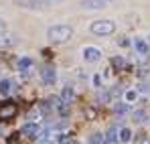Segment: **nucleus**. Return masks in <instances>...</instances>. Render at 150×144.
Segmentation results:
<instances>
[{
  "mask_svg": "<svg viewBox=\"0 0 150 144\" xmlns=\"http://www.w3.org/2000/svg\"><path fill=\"white\" fill-rule=\"evenodd\" d=\"M49 2H57V0H49Z\"/></svg>",
  "mask_w": 150,
  "mask_h": 144,
  "instance_id": "nucleus-23",
  "label": "nucleus"
},
{
  "mask_svg": "<svg viewBox=\"0 0 150 144\" xmlns=\"http://www.w3.org/2000/svg\"><path fill=\"white\" fill-rule=\"evenodd\" d=\"M10 89H12V81H10V79H2V81H0V94H2V96H8Z\"/></svg>",
  "mask_w": 150,
  "mask_h": 144,
  "instance_id": "nucleus-12",
  "label": "nucleus"
},
{
  "mask_svg": "<svg viewBox=\"0 0 150 144\" xmlns=\"http://www.w3.org/2000/svg\"><path fill=\"white\" fill-rule=\"evenodd\" d=\"M100 57H101L100 49H96V47H85L83 49V59H85L87 63H96Z\"/></svg>",
  "mask_w": 150,
  "mask_h": 144,
  "instance_id": "nucleus-3",
  "label": "nucleus"
},
{
  "mask_svg": "<svg viewBox=\"0 0 150 144\" xmlns=\"http://www.w3.org/2000/svg\"><path fill=\"white\" fill-rule=\"evenodd\" d=\"M108 4V0H83L81 2V6L85 8V10H100Z\"/></svg>",
  "mask_w": 150,
  "mask_h": 144,
  "instance_id": "nucleus-5",
  "label": "nucleus"
},
{
  "mask_svg": "<svg viewBox=\"0 0 150 144\" xmlns=\"http://www.w3.org/2000/svg\"><path fill=\"white\" fill-rule=\"evenodd\" d=\"M112 65H114L116 69H122V67H124V59H122V57H114V59H112Z\"/></svg>",
  "mask_w": 150,
  "mask_h": 144,
  "instance_id": "nucleus-16",
  "label": "nucleus"
},
{
  "mask_svg": "<svg viewBox=\"0 0 150 144\" xmlns=\"http://www.w3.org/2000/svg\"><path fill=\"white\" fill-rule=\"evenodd\" d=\"M47 37H49L51 43H55V45H63V43L71 41V37H73V28H71L69 24H55V26H51L49 31H47Z\"/></svg>",
  "mask_w": 150,
  "mask_h": 144,
  "instance_id": "nucleus-1",
  "label": "nucleus"
},
{
  "mask_svg": "<svg viewBox=\"0 0 150 144\" xmlns=\"http://www.w3.org/2000/svg\"><path fill=\"white\" fill-rule=\"evenodd\" d=\"M30 67H33V59L30 57H23L21 63H18V69L23 71V75H28L30 73Z\"/></svg>",
  "mask_w": 150,
  "mask_h": 144,
  "instance_id": "nucleus-10",
  "label": "nucleus"
},
{
  "mask_svg": "<svg viewBox=\"0 0 150 144\" xmlns=\"http://www.w3.org/2000/svg\"><path fill=\"white\" fill-rule=\"evenodd\" d=\"M105 138H108V142H110V144H116L118 140H120V138H118V130H116V128H110Z\"/></svg>",
  "mask_w": 150,
  "mask_h": 144,
  "instance_id": "nucleus-13",
  "label": "nucleus"
},
{
  "mask_svg": "<svg viewBox=\"0 0 150 144\" xmlns=\"http://www.w3.org/2000/svg\"><path fill=\"white\" fill-rule=\"evenodd\" d=\"M126 110H128V104H118V106H116V112H118V114H124Z\"/></svg>",
  "mask_w": 150,
  "mask_h": 144,
  "instance_id": "nucleus-18",
  "label": "nucleus"
},
{
  "mask_svg": "<svg viewBox=\"0 0 150 144\" xmlns=\"http://www.w3.org/2000/svg\"><path fill=\"white\" fill-rule=\"evenodd\" d=\"M16 2L25 8H43L45 4H49V0H16Z\"/></svg>",
  "mask_w": 150,
  "mask_h": 144,
  "instance_id": "nucleus-8",
  "label": "nucleus"
},
{
  "mask_svg": "<svg viewBox=\"0 0 150 144\" xmlns=\"http://www.w3.org/2000/svg\"><path fill=\"white\" fill-rule=\"evenodd\" d=\"M100 101H101V104L110 101V94H100Z\"/></svg>",
  "mask_w": 150,
  "mask_h": 144,
  "instance_id": "nucleus-19",
  "label": "nucleus"
},
{
  "mask_svg": "<svg viewBox=\"0 0 150 144\" xmlns=\"http://www.w3.org/2000/svg\"><path fill=\"white\" fill-rule=\"evenodd\" d=\"M134 47L138 49L140 55H150V45L144 41V39H134Z\"/></svg>",
  "mask_w": 150,
  "mask_h": 144,
  "instance_id": "nucleus-9",
  "label": "nucleus"
},
{
  "mask_svg": "<svg viewBox=\"0 0 150 144\" xmlns=\"http://www.w3.org/2000/svg\"><path fill=\"white\" fill-rule=\"evenodd\" d=\"M116 31V24L112 23V21H96V23H91V33L93 35H112Z\"/></svg>",
  "mask_w": 150,
  "mask_h": 144,
  "instance_id": "nucleus-2",
  "label": "nucleus"
},
{
  "mask_svg": "<svg viewBox=\"0 0 150 144\" xmlns=\"http://www.w3.org/2000/svg\"><path fill=\"white\" fill-rule=\"evenodd\" d=\"M0 33H6V21L0 18Z\"/></svg>",
  "mask_w": 150,
  "mask_h": 144,
  "instance_id": "nucleus-20",
  "label": "nucleus"
},
{
  "mask_svg": "<svg viewBox=\"0 0 150 144\" xmlns=\"http://www.w3.org/2000/svg\"><path fill=\"white\" fill-rule=\"evenodd\" d=\"M134 97H136V94H134V92H128V94H126V99H128V101H132Z\"/></svg>",
  "mask_w": 150,
  "mask_h": 144,
  "instance_id": "nucleus-21",
  "label": "nucleus"
},
{
  "mask_svg": "<svg viewBox=\"0 0 150 144\" xmlns=\"http://www.w3.org/2000/svg\"><path fill=\"white\" fill-rule=\"evenodd\" d=\"M41 77H43V83H45V85H53L55 79H57V73H55V69H53L51 65H47V67H43Z\"/></svg>",
  "mask_w": 150,
  "mask_h": 144,
  "instance_id": "nucleus-4",
  "label": "nucleus"
},
{
  "mask_svg": "<svg viewBox=\"0 0 150 144\" xmlns=\"http://www.w3.org/2000/svg\"><path fill=\"white\" fill-rule=\"evenodd\" d=\"M71 97H73V89L71 87H65V92H63V101H71Z\"/></svg>",
  "mask_w": 150,
  "mask_h": 144,
  "instance_id": "nucleus-15",
  "label": "nucleus"
},
{
  "mask_svg": "<svg viewBox=\"0 0 150 144\" xmlns=\"http://www.w3.org/2000/svg\"><path fill=\"white\" fill-rule=\"evenodd\" d=\"M16 43H18V37H16V35L0 33V47H14Z\"/></svg>",
  "mask_w": 150,
  "mask_h": 144,
  "instance_id": "nucleus-7",
  "label": "nucleus"
},
{
  "mask_svg": "<svg viewBox=\"0 0 150 144\" xmlns=\"http://www.w3.org/2000/svg\"><path fill=\"white\" fill-rule=\"evenodd\" d=\"M67 144H79V142H67Z\"/></svg>",
  "mask_w": 150,
  "mask_h": 144,
  "instance_id": "nucleus-22",
  "label": "nucleus"
},
{
  "mask_svg": "<svg viewBox=\"0 0 150 144\" xmlns=\"http://www.w3.org/2000/svg\"><path fill=\"white\" fill-rule=\"evenodd\" d=\"M144 118H146V112H142V110L140 112H134V120L136 122H144Z\"/></svg>",
  "mask_w": 150,
  "mask_h": 144,
  "instance_id": "nucleus-17",
  "label": "nucleus"
},
{
  "mask_svg": "<svg viewBox=\"0 0 150 144\" xmlns=\"http://www.w3.org/2000/svg\"><path fill=\"white\" fill-rule=\"evenodd\" d=\"M130 138H132V132L128 128H122L120 130V142H130Z\"/></svg>",
  "mask_w": 150,
  "mask_h": 144,
  "instance_id": "nucleus-14",
  "label": "nucleus"
},
{
  "mask_svg": "<svg viewBox=\"0 0 150 144\" xmlns=\"http://www.w3.org/2000/svg\"><path fill=\"white\" fill-rule=\"evenodd\" d=\"M23 134L37 138V136H39V128H37V124H26V126H23Z\"/></svg>",
  "mask_w": 150,
  "mask_h": 144,
  "instance_id": "nucleus-11",
  "label": "nucleus"
},
{
  "mask_svg": "<svg viewBox=\"0 0 150 144\" xmlns=\"http://www.w3.org/2000/svg\"><path fill=\"white\" fill-rule=\"evenodd\" d=\"M14 114H16V106H14L12 101H8L4 108H0V118H2V120H10Z\"/></svg>",
  "mask_w": 150,
  "mask_h": 144,
  "instance_id": "nucleus-6",
  "label": "nucleus"
}]
</instances>
